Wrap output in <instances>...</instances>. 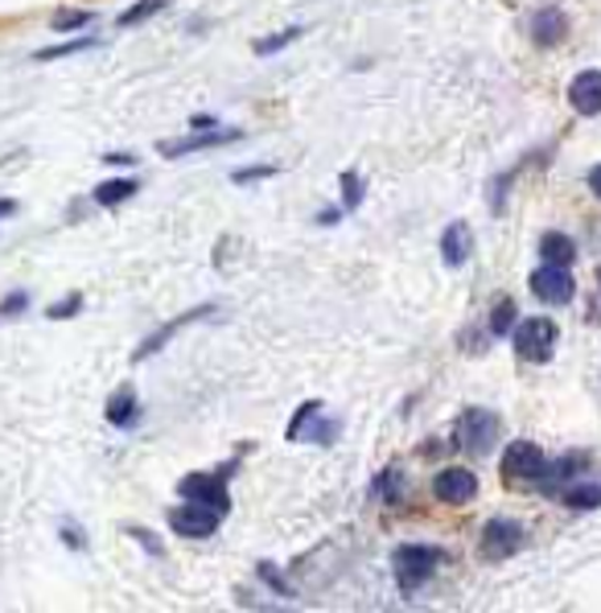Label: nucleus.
Returning a JSON list of instances; mask_svg holds the SVG:
<instances>
[{
	"label": "nucleus",
	"mask_w": 601,
	"mask_h": 613,
	"mask_svg": "<svg viewBox=\"0 0 601 613\" xmlns=\"http://www.w3.org/2000/svg\"><path fill=\"white\" fill-rule=\"evenodd\" d=\"M445 551L437 544H400L392 551V577H396L400 593H416L420 584H428L441 568Z\"/></svg>",
	"instance_id": "nucleus-1"
},
{
	"label": "nucleus",
	"mask_w": 601,
	"mask_h": 613,
	"mask_svg": "<svg viewBox=\"0 0 601 613\" xmlns=\"http://www.w3.org/2000/svg\"><path fill=\"white\" fill-rule=\"evenodd\" d=\"M499 440V416L491 408H466L454 425V445L470 457H487Z\"/></svg>",
	"instance_id": "nucleus-2"
},
{
	"label": "nucleus",
	"mask_w": 601,
	"mask_h": 613,
	"mask_svg": "<svg viewBox=\"0 0 601 613\" xmlns=\"http://www.w3.org/2000/svg\"><path fill=\"white\" fill-rule=\"evenodd\" d=\"M544 470H548V457L532 440H511L503 461H499V473H503V482H511V486H532V482H539Z\"/></svg>",
	"instance_id": "nucleus-3"
},
{
	"label": "nucleus",
	"mask_w": 601,
	"mask_h": 613,
	"mask_svg": "<svg viewBox=\"0 0 601 613\" xmlns=\"http://www.w3.org/2000/svg\"><path fill=\"white\" fill-rule=\"evenodd\" d=\"M556 350V321L548 317H523L515 326V354L523 362H548Z\"/></svg>",
	"instance_id": "nucleus-4"
},
{
	"label": "nucleus",
	"mask_w": 601,
	"mask_h": 613,
	"mask_svg": "<svg viewBox=\"0 0 601 613\" xmlns=\"http://www.w3.org/2000/svg\"><path fill=\"white\" fill-rule=\"evenodd\" d=\"M222 515L215 506H203V503H182L170 511V532L182 535V539H210V535L219 532Z\"/></svg>",
	"instance_id": "nucleus-5"
},
{
	"label": "nucleus",
	"mask_w": 601,
	"mask_h": 613,
	"mask_svg": "<svg viewBox=\"0 0 601 613\" xmlns=\"http://www.w3.org/2000/svg\"><path fill=\"white\" fill-rule=\"evenodd\" d=\"M177 490H182L186 503L215 506L219 515L231 511V494H227V478H222V473H186V478L177 482Z\"/></svg>",
	"instance_id": "nucleus-6"
},
{
	"label": "nucleus",
	"mask_w": 601,
	"mask_h": 613,
	"mask_svg": "<svg viewBox=\"0 0 601 613\" xmlns=\"http://www.w3.org/2000/svg\"><path fill=\"white\" fill-rule=\"evenodd\" d=\"M433 499L445 506H466L478 499V473L466 466H449L433 478Z\"/></svg>",
	"instance_id": "nucleus-7"
},
{
	"label": "nucleus",
	"mask_w": 601,
	"mask_h": 613,
	"mask_svg": "<svg viewBox=\"0 0 601 613\" xmlns=\"http://www.w3.org/2000/svg\"><path fill=\"white\" fill-rule=\"evenodd\" d=\"M523 539H527L523 523L499 515V519H491L482 527V556H487V560H506V556H515V551L523 548Z\"/></svg>",
	"instance_id": "nucleus-8"
},
{
	"label": "nucleus",
	"mask_w": 601,
	"mask_h": 613,
	"mask_svg": "<svg viewBox=\"0 0 601 613\" xmlns=\"http://www.w3.org/2000/svg\"><path fill=\"white\" fill-rule=\"evenodd\" d=\"M532 293H536L544 305H569L572 293H577V281H572L569 267L539 264L536 272H532Z\"/></svg>",
	"instance_id": "nucleus-9"
},
{
	"label": "nucleus",
	"mask_w": 601,
	"mask_h": 613,
	"mask_svg": "<svg viewBox=\"0 0 601 613\" xmlns=\"http://www.w3.org/2000/svg\"><path fill=\"white\" fill-rule=\"evenodd\" d=\"M243 141V132L239 128H210V132H190V136H182V141H165L161 144V157H190V153H206V149H222V144H236Z\"/></svg>",
	"instance_id": "nucleus-10"
},
{
	"label": "nucleus",
	"mask_w": 601,
	"mask_h": 613,
	"mask_svg": "<svg viewBox=\"0 0 601 613\" xmlns=\"http://www.w3.org/2000/svg\"><path fill=\"white\" fill-rule=\"evenodd\" d=\"M206 317H215V305H198V309H186V314H177L174 321H165L161 330H153L149 338H144L141 347H136V359H141V362L153 359V354H157L161 347H170V342H174V338L186 330V326H194V321H206Z\"/></svg>",
	"instance_id": "nucleus-11"
},
{
	"label": "nucleus",
	"mask_w": 601,
	"mask_h": 613,
	"mask_svg": "<svg viewBox=\"0 0 601 613\" xmlns=\"http://www.w3.org/2000/svg\"><path fill=\"white\" fill-rule=\"evenodd\" d=\"M569 103L577 116H601V70H581L569 83Z\"/></svg>",
	"instance_id": "nucleus-12"
},
{
	"label": "nucleus",
	"mask_w": 601,
	"mask_h": 613,
	"mask_svg": "<svg viewBox=\"0 0 601 613\" xmlns=\"http://www.w3.org/2000/svg\"><path fill=\"white\" fill-rule=\"evenodd\" d=\"M470 255H474V231H470V222H449L441 231V260L449 267H461Z\"/></svg>",
	"instance_id": "nucleus-13"
},
{
	"label": "nucleus",
	"mask_w": 601,
	"mask_h": 613,
	"mask_svg": "<svg viewBox=\"0 0 601 613\" xmlns=\"http://www.w3.org/2000/svg\"><path fill=\"white\" fill-rule=\"evenodd\" d=\"M569 37V17L560 13V9H539L536 21H532V42L539 50H553L560 46Z\"/></svg>",
	"instance_id": "nucleus-14"
},
{
	"label": "nucleus",
	"mask_w": 601,
	"mask_h": 613,
	"mask_svg": "<svg viewBox=\"0 0 601 613\" xmlns=\"http://www.w3.org/2000/svg\"><path fill=\"white\" fill-rule=\"evenodd\" d=\"M103 416H108L116 428H132V425H136V416H141V399H136V392H132V387H120V392H111Z\"/></svg>",
	"instance_id": "nucleus-15"
},
{
	"label": "nucleus",
	"mask_w": 601,
	"mask_h": 613,
	"mask_svg": "<svg viewBox=\"0 0 601 613\" xmlns=\"http://www.w3.org/2000/svg\"><path fill=\"white\" fill-rule=\"evenodd\" d=\"M539 260L556 267H569L577 260V243L569 236H560V231H548V236H539Z\"/></svg>",
	"instance_id": "nucleus-16"
},
{
	"label": "nucleus",
	"mask_w": 601,
	"mask_h": 613,
	"mask_svg": "<svg viewBox=\"0 0 601 613\" xmlns=\"http://www.w3.org/2000/svg\"><path fill=\"white\" fill-rule=\"evenodd\" d=\"M375 494H380L387 506H404V499H408V478H404V466H387V470L375 478Z\"/></svg>",
	"instance_id": "nucleus-17"
},
{
	"label": "nucleus",
	"mask_w": 601,
	"mask_h": 613,
	"mask_svg": "<svg viewBox=\"0 0 601 613\" xmlns=\"http://www.w3.org/2000/svg\"><path fill=\"white\" fill-rule=\"evenodd\" d=\"M136 189L141 186H136L132 177H108V182H99L91 198H96V206H120V202H128Z\"/></svg>",
	"instance_id": "nucleus-18"
},
{
	"label": "nucleus",
	"mask_w": 601,
	"mask_h": 613,
	"mask_svg": "<svg viewBox=\"0 0 601 613\" xmlns=\"http://www.w3.org/2000/svg\"><path fill=\"white\" fill-rule=\"evenodd\" d=\"M589 461L586 457H565V461H556V466H548V470L539 473V486L548 490V494H553L556 486H569V478L572 473H581L586 470Z\"/></svg>",
	"instance_id": "nucleus-19"
},
{
	"label": "nucleus",
	"mask_w": 601,
	"mask_h": 613,
	"mask_svg": "<svg viewBox=\"0 0 601 613\" xmlns=\"http://www.w3.org/2000/svg\"><path fill=\"white\" fill-rule=\"evenodd\" d=\"M565 506H572V511H598L601 482H577L572 490H565Z\"/></svg>",
	"instance_id": "nucleus-20"
},
{
	"label": "nucleus",
	"mask_w": 601,
	"mask_h": 613,
	"mask_svg": "<svg viewBox=\"0 0 601 613\" xmlns=\"http://www.w3.org/2000/svg\"><path fill=\"white\" fill-rule=\"evenodd\" d=\"M300 33H305L300 25H288V30H281V33H269V37H255L252 50L260 54V58H272V54H281L285 46H293Z\"/></svg>",
	"instance_id": "nucleus-21"
},
{
	"label": "nucleus",
	"mask_w": 601,
	"mask_h": 613,
	"mask_svg": "<svg viewBox=\"0 0 601 613\" xmlns=\"http://www.w3.org/2000/svg\"><path fill=\"white\" fill-rule=\"evenodd\" d=\"M515 321H520V309H515V300L503 297L499 305H494V314H491V338H506V333L515 330Z\"/></svg>",
	"instance_id": "nucleus-22"
},
{
	"label": "nucleus",
	"mask_w": 601,
	"mask_h": 613,
	"mask_svg": "<svg viewBox=\"0 0 601 613\" xmlns=\"http://www.w3.org/2000/svg\"><path fill=\"white\" fill-rule=\"evenodd\" d=\"M255 572H260V581L269 584L272 593H281V598H293V593H297V584L288 581L285 572L272 565V560H260V568H255Z\"/></svg>",
	"instance_id": "nucleus-23"
},
{
	"label": "nucleus",
	"mask_w": 601,
	"mask_h": 613,
	"mask_svg": "<svg viewBox=\"0 0 601 613\" xmlns=\"http://www.w3.org/2000/svg\"><path fill=\"white\" fill-rule=\"evenodd\" d=\"M165 4H170V0H136L132 9H124V13H120V25H124V30H132V25H141V21H149V17H157Z\"/></svg>",
	"instance_id": "nucleus-24"
},
{
	"label": "nucleus",
	"mask_w": 601,
	"mask_h": 613,
	"mask_svg": "<svg viewBox=\"0 0 601 613\" xmlns=\"http://www.w3.org/2000/svg\"><path fill=\"white\" fill-rule=\"evenodd\" d=\"M317 412H321V404H317V399H309V404H300L297 416H293V425L285 428V437H288V440H305V437H309V425H314Z\"/></svg>",
	"instance_id": "nucleus-25"
},
{
	"label": "nucleus",
	"mask_w": 601,
	"mask_h": 613,
	"mask_svg": "<svg viewBox=\"0 0 601 613\" xmlns=\"http://www.w3.org/2000/svg\"><path fill=\"white\" fill-rule=\"evenodd\" d=\"M96 17L87 13V9H63V13H54V21H50V30L54 33H75L83 30V25H91Z\"/></svg>",
	"instance_id": "nucleus-26"
},
{
	"label": "nucleus",
	"mask_w": 601,
	"mask_h": 613,
	"mask_svg": "<svg viewBox=\"0 0 601 613\" xmlns=\"http://www.w3.org/2000/svg\"><path fill=\"white\" fill-rule=\"evenodd\" d=\"M91 46H99L96 37H79V42H63V46L37 50V54H33V63H54V58H70V54H79V50H91Z\"/></svg>",
	"instance_id": "nucleus-27"
},
{
	"label": "nucleus",
	"mask_w": 601,
	"mask_h": 613,
	"mask_svg": "<svg viewBox=\"0 0 601 613\" xmlns=\"http://www.w3.org/2000/svg\"><path fill=\"white\" fill-rule=\"evenodd\" d=\"M359 202H363V177L347 169L342 174V210H359Z\"/></svg>",
	"instance_id": "nucleus-28"
},
{
	"label": "nucleus",
	"mask_w": 601,
	"mask_h": 613,
	"mask_svg": "<svg viewBox=\"0 0 601 613\" xmlns=\"http://www.w3.org/2000/svg\"><path fill=\"white\" fill-rule=\"evenodd\" d=\"M79 309H83V297L75 293V297H66V300H54V305L46 309V317L50 321H63V317H75Z\"/></svg>",
	"instance_id": "nucleus-29"
},
{
	"label": "nucleus",
	"mask_w": 601,
	"mask_h": 613,
	"mask_svg": "<svg viewBox=\"0 0 601 613\" xmlns=\"http://www.w3.org/2000/svg\"><path fill=\"white\" fill-rule=\"evenodd\" d=\"M25 305H30V293H25V288H17V293H9V297L0 300V314H4V317H17L21 309H25Z\"/></svg>",
	"instance_id": "nucleus-30"
},
{
	"label": "nucleus",
	"mask_w": 601,
	"mask_h": 613,
	"mask_svg": "<svg viewBox=\"0 0 601 613\" xmlns=\"http://www.w3.org/2000/svg\"><path fill=\"white\" fill-rule=\"evenodd\" d=\"M276 174V165H248V169H236V182H260V177H272Z\"/></svg>",
	"instance_id": "nucleus-31"
},
{
	"label": "nucleus",
	"mask_w": 601,
	"mask_h": 613,
	"mask_svg": "<svg viewBox=\"0 0 601 613\" xmlns=\"http://www.w3.org/2000/svg\"><path fill=\"white\" fill-rule=\"evenodd\" d=\"M128 535H132V539H141L144 551H149V556H161V551H165V548H161V539H157V535H153V532H144V527H128Z\"/></svg>",
	"instance_id": "nucleus-32"
},
{
	"label": "nucleus",
	"mask_w": 601,
	"mask_h": 613,
	"mask_svg": "<svg viewBox=\"0 0 601 613\" xmlns=\"http://www.w3.org/2000/svg\"><path fill=\"white\" fill-rule=\"evenodd\" d=\"M63 539H66V544H70V548H75V551L87 548V544H83V532H79V527H75V523H63Z\"/></svg>",
	"instance_id": "nucleus-33"
},
{
	"label": "nucleus",
	"mask_w": 601,
	"mask_h": 613,
	"mask_svg": "<svg viewBox=\"0 0 601 613\" xmlns=\"http://www.w3.org/2000/svg\"><path fill=\"white\" fill-rule=\"evenodd\" d=\"M215 124H219L215 116H194V120H190V132H210Z\"/></svg>",
	"instance_id": "nucleus-34"
},
{
	"label": "nucleus",
	"mask_w": 601,
	"mask_h": 613,
	"mask_svg": "<svg viewBox=\"0 0 601 613\" xmlns=\"http://www.w3.org/2000/svg\"><path fill=\"white\" fill-rule=\"evenodd\" d=\"M338 219H342V210H338V206H330V210H317V222H321V227H334Z\"/></svg>",
	"instance_id": "nucleus-35"
},
{
	"label": "nucleus",
	"mask_w": 601,
	"mask_h": 613,
	"mask_svg": "<svg viewBox=\"0 0 601 613\" xmlns=\"http://www.w3.org/2000/svg\"><path fill=\"white\" fill-rule=\"evenodd\" d=\"M108 165H136V157H132V153H108Z\"/></svg>",
	"instance_id": "nucleus-36"
},
{
	"label": "nucleus",
	"mask_w": 601,
	"mask_h": 613,
	"mask_svg": "<svg viewBox=\"0 0 601 613\" xmlns=\"http://www.w3.org/2000/svg\"><path fill=\"white\" fill-rule=\"evenodd\" d=\"M589 189H593V194L601 198V165H593V169H589Z\"/></svg>",
	"instance_id": "nucleus-37"
},
{
	"label": "nucleus",
	"mask_w": 601,
	"mask_h": 613,
	"mask_svg": "<svg viewBox=\"0 0 601 613\" xmlns=\"http://www.w3.org/2000/svg\"><path fill=\"white\" fill-rule=\"evenodd\" d=\"M17 210V202L13 198H0V219H9V215H13Z\"/></svg>",
	"instance_id": "nucleus-38"
},
{
	"label": "nucleus",
	"mask_w": 601,
	"mask_h": 613,
	"mask_svg": "<svg viewBox=\"0 0 601 613\" xmlns=\"http://www.w3.org/2000/svg\"><path fill=\"white\" fill-rule=\"evenodd\" d=\"M17 157H21V153H9V157L0 161V169H9V165H17Z\"/></svg>",
	"instance_id": "nucleus-39"
},
{
	"label": "nucleus",
	"mask_w": 601,
	"mask_h": 613,
	"mask_svg": "<svg viewBox=\"0 0 601 613\" xmlns=\"http://www.w3.org/2000/svg\"><path fill=\"white\" fill-rule=\"evenodd\" d=\"M598 284H601V267H598Z\"/></svg>",
	"instance_id": "nucleus-40"
}]
</instances>
